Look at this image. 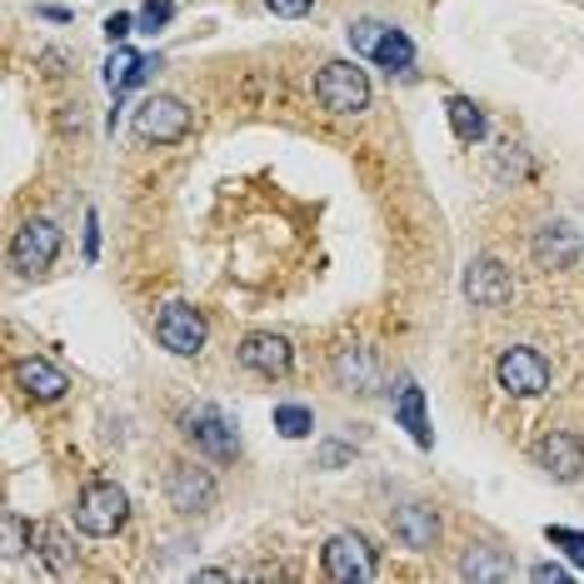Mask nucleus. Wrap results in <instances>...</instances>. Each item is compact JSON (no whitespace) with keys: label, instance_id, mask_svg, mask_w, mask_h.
I'll return each instance as SVG.
<instances>
[{"label":"nucleus","instance_id":"a878e982","mask_svg":"<svg viewBox=\"0 0 584 584\" xmlns=\"http://www.w3.org/2000/svg\"><path fill=\"white\" fill-rule=\"evenodd\" d=\"M170 15H176V0H146L140 25H146V31H160V25H170Z\"/></svg>","mask_w":584,"mask_h":584},{"label":"nucleus","instance_id":"39448f33","mask_svg":"<svg viewBox=\"0 0 584 584\" xmlns=\"http://www.w3.org/2000/svg\"><path fill=\"white\" fill-rule=\"evenodd\" d=\"M55 255H61V230H55V220H25V225L15 230V241H11V265H15L21 275L51 270Z\"/></svg>","mask_w":584,"mask_h":584},{"label":"nucleus","instance_id":"473e14b6","mask_svg":"<svg viewBox=\"0 0 584 584\" xmlns=\"http://www.w3.org/2000/svg\"><path fill=\"white\" fill-rule=\"evenodd\" d=\"M340 459H350V449H344V445H325L320 465H340Z\"/></svg>","mask_w":584,"mask_h":584},{"label":"nucleus","instance_id":"ddd939ff","mask_svg":"<svg viewBox=\"0 0 584 584\" xmlns=\"http://www.w3.org/2000/svg\"><path fill=\"white\" fill-rule=\"evenodd\" d=\"M390 530H395V540L405 544V550H429V544L439 540V514L429 510V505H405V510H395Z\"/></svg>","mask_w":584,"mask_h":584},{"label":"nucleus","instance_id":"4be33fe9","mask_svg":"<svg viewBox=\"0 0 584 584\" xmlns=\"http://www.w3.org/2000/svg\"><path fill=\"white\" fill-rule=\"evenodd\" d=\"M370 61L385 65V71L395 75V71H405V65L415 61V45H410V35H405V31L385 25V35H380V45H375V55H370Z\"/></svg>","mask_w":584,"mask_h":584},{"label":"nucleus","instance_id":"412c9836","mask_svg":"<svg viewBox=\"0 0 584 584\" xmlns=\"http://www.w3.org/2000/svg\"><path fill=\"white\" fill-rule=\"evenodd\" d=\"M574 251H580V245H574V230L570 225H544L540 230V241H534V255H540L544 265H570L574 261Z\"/></svg>","mask_w":584,"mask_h":584},{"label":"nucleus","instance_id":"1a4fd4ad","mask_svg":"<svg viewBox=\"0 0 584 584\" xmlns=\"http://www.w3.org/2000/svg\"><path fill=\"white\" fill-rule=\"evenodd\" d=\"M510 295H514V280H510V270H505L500 261L480 255V261L465 265V300H470L475 310H500Z\"/></svg>","mask_w":584,"mask_h":584},{"label":"nucleus","instance_id":"6ab92c4d","mask_svg":"<svg viewBox=\"0 0 584 584\" xmlns=\"http://www.w3.org/2000/svg\"><path fill=\"white\" fill-rule=\"evenodd\" d=\"M335 375H340L344 390H360V395H370V390H375V355H370V350H340V360H335Z\"/></svg>","mask_w":584,"mask_h":584},{"label":"nucleus","instance_id":"bb28decb","mask_svg":"<svg viewBox=\"0 0 584 584\" xmlns=\"http://www.w3.org/2000/svg\"><path fill=\"white\" fill-rule=\"evenodd\" d=\"M275 15H285V21H300V15H310L315 0H265Z\"/></svg>","mask_w":584,"mask_h":584},{"label":"nucleus","instance_id":"4468645a","mask_svg":"<svg viewBox=\"0 0 584 584\" xmlns=\"http://www.w3.org/2000/svg\"><path fill=\"white\" fill-rule=\"evenodd\" d=\"M15 380H21V390L31 400H61L65 390H71V380H65V370H55L51 360H15Z\"/></svg>","mask_w":584,"mask_h":584},{"label":"nucleus","instance_id":"f8f14e48","mask_svg":"<svg viewBox=\"0 0 584 584\" xmlns=\"http://www.w3.org/2000/svg\"><path fill=\"white\" fill-rule=\"evenodd\" d=\"M166 490L180 514H200L215 505V480H210V470H195V465H176Z\"/></svg>","mask_w":584,"mask_h":584},{"label":"nucleus","instance_id":"9b49d317","mask_svg":"<svg viewBox=\"0 0 584 584\" xmlns=\"http://www.w3.org/2000/svg\"><path fill=\"white\" fill-rule=\"evenodd\" d=\"M534 459H540L560 485H574L584 475V439L570 435V429H550V435L534 445Z\"/></svg>","mask_w":584,"mask_h":584},{"label":"nucleus","instance_id":"aec40b11","mask_svg":"<svg viewBox=\"0 0 584 584\" xmlns=\"http://www.w3.org/2000/svg\"><path fill=\"white\" fill-rule=\"evenodd\" d=\"M445 110H449V126H455V136L459 140H485V115H480V105L470 100V95H449L445 100Z\"/></svg>","mask_w":584,"mask_h":584},{"label":"nucleus","instance_id":"2f4dec72","mask_svg":"<svg viewBox=\"0 0 584 584\" xmlns=\"http://www.w3.org/2000/svg\"><path fill=\"white\" fill-rule=\"evenodd\" d=\"M35 15H41V21H55V25L71 21V11H61V6H35Z\"/></svg>","mask_w":584,"mask_h":584},{"label":"nucleus","instance_id":"72a5a7b5","mask_svg":"<svg viewBox=\"0 0 584 584\" xmlns=\"http://www.w3.org/2000/svg\"><path fill=\"white\" fill-rule=\"evenodd\" d=\"M200 580H205V584H225L230 574H225V570H200Z\"/></svg>","mask_w":584,"mask_h":584},{"label":"nucleus","instance_id":"c85d7f7f","mask_svg":"<svg viewBox=\"0 0 584 584\" xmlns=\"http://www.w3.org/2000/svg\"><path fill=\"white\" fill-rule=\"evenodd\" d=\"M95 251H100V215H85V261H95Z\"/></svg>","mask_w":584,"mask_h":584},{"label":"nucleus","instance_id":"b1692460","mask_svg":"<svg viewBox=\"0 0 584 584\" xmlns=\"http://www.w3.org/2000/svg\"><path fill=\"white\" fill-rule=\"evenodd\" d=\"M544 540H550V544H560V550L570 554V560L584 570V534H580V530H564V524H550V530H544Z\"/></svg>","mask_w":584,"mask_h":584},{"label":"nucleus","instance_id":"f3484780","mask_svg":"<svg viewBox=\"0 0 584 584\" xmlns=\"http://www.w3.org/2000/svg\"><path fill=\"white\" fill-rule=\"evenodd\" d=\"M395 420L410 429V439H415L420 449H429V439H435V435H429V420H425V390H420V385L400 390V395H395Z\"/></svg>","mask_w":584,"mask_h":584},{"label":"nucleus","instance_id":"6e6552de","mask_svg":"<svg viewBox=\"0 0 584 584\" xmlns=\"http://www.w3.org/2000/svg\"><path fill=\"white\" fill-rule=\"evenodd\" d=\"M325 574L340 584L375 580V550H370L365 534H335V540L325 544Z\"/></svg>","mask_w":584,"mask_h":584},{"label":"nucleus","instance_id":"7ed1b4c3","mask_svg":"<svg viewBox=\"0 0 584 584\" xmlns=\"http://www.w3.org/2000/svg\"><path fill=\"white\" fill-rule=\"evenodd\" d=\"M156 340L180 360L200 355V350H205V315L185 300H170L166 310L156 315Z\"/></svg>","mask_w":584,"mask_h":584},{"label":"nucleus","instance_id":"f257e3e1","mask_svg":"<svg viewBox=\"0 0 584 584\" xmlns=\"http://www.w3.org/2000/svg\"><path fill=\"white\" fill-rule=\"evenodd\" d=\"M130 520V495L120 490L115 480H95L81 490V500H75V524H81V534H95V540H110V534H120Z\"/></svg>","mask_w":584,"mask_h":584},{"label":"nucleus","instance_id":"cd10ccee","mask_svg":"<svg viewBox=\"0 0 584 584\" xmlns=\"http://www.w3.org/2000/svg\"><path fill=\"white\" fill-rule=\"evenodd\" d=\"M130 25H136V21H130V15H126V11H115V15H110V21H105V41H110V45H126V35H130Z\"/></svg>","mask_w":584,"mask_h":584},{"label":"nucleus","instance_id":"0eeeda50","mask_svg":"<svg viewBox=\"0 0 584 584\" xmlns=\"http://www.w3.org/2000/svg\"><path fill=\"white\" fill-rule=\"evenodd\" d=\"M185 130H190L185 100H176V95H150V100H140V110H136V136L140 140L170 146V140H180Z\"/></svg>","mask_w":584,"mask_h":584},{"label":"nucleus","instance_id":"20e7f679","mask_svg":"<svg viewBox=\"0 0 584 584\" xmlns=\"http://www.w3.org/2000/svg\"><path fill=\"white\" fill-rule=\"evenodd\" d=\"M180 429H185V439L195 449H205L210 459H235L241 455V439H235V425H230L225 415H220L215 405H195L180 415Z\"/></svg>","mask_w":584,"mask_h":584},{"label":"nucleus","instance_id":"a211bd4d","mask_svg":"<svg viewBox=\"0 0 584 584\" xmlns=\"http://www.w3.org/2000/svg\"><path fill=\"white\" fill-rule=\"evenodd\" d=\"M31 550H41V560L51 564L55 574H71L75 570V554H71V540H65L55 524H31Z\"/></svg>","mask_w":584,"mask_h":584},{"label":"nucleus","instance_id":"423d86ee","mask_svg":"<svg viewBox=\"0 0 584 584\" xmlns=\"http://www.w3.org/2000/svg\"><path fill=\"white\" fill-rule=\"evenodd\" d=\"M500 385L510 390V395H520V400H534V395H544L550 390V360L540 355V350H530V344H514V350H505L500 355Z\"/></svg>","mask_w":584,"mask_h":584},{"label":"nucleus","instance_id":"393cba45","mask_svg":"<svg viewBox=\"0 0 584 584\" xmlns=\"http://www.w3.org/2000/svg\"><path fill=\"white\" fill-rule=\"evenodd\" d=\"M380 35H385V25H380V21H355V25H350V45H355L360 55H375Z\"/></svg>","mask_w":584,"mask_h":584},{"label":"nucleus","instance_id":"9d476101","mask_svg":"<svg viewBox=\"0 0 584 584\" xmlns=\"http://www.w3.org/2000/svg\"><path fill=\"white\" fill-rule=\"evenodd\" d=\"M241 365L255 370V375H265V380H280V375H290L295 350H290L285 335L261 330V335H245V340H241Z\"/></svg>","mask_w":584,"mask_h":584},{"label":"nucleus","instance_id":"f03ea898","mask_svg":"<svg viewBox=\"0 0 584 584\" xmlns=\"http://www.w3.org/2000/svg\"><path fill=\"white\" fill-rule=\"evenodd\" d=\"M315 95H320V105L335 115H360L370 105V81H365L360 65L330 61V65H320V75H315Z\"/></svg>","mask_w":584,"mask_h":584},{"label":"nucleus","instance_id":"dca6fc26","mask_svg":"<svg viewBox=\"0 0 584 584\" xmlns=\"http://www.w3.org/2000/svg\"><path fill=\"white\" fill-rule=\"evenodd\" d=\"M150 71H160V61H150V55L126 51V45H115L110 65H105V85H110V95H126L130 85H140Z\"/></svg>","mask_w":584,"mask_h":584},{"label":"nucleus","instance_id":"5701e85b","mask_svg":"<svg viewBox=\"0 0 584 584\" xmlns=\"http://www.w3.org/2000/svg\"><path fill=\"white\" fill-rule=\"evenodd\" d=\"M275 429H280L285 439H305L315 429V415L305 405H275Z\"/></svg>","mask_w":584,"mask_h":584},{"label":"nucleus","instance_id":"c756f323","mask_svg":"<svg viewBox=\"0 0 584 584\" xmlns=\"http://www.w3.org/2000/svg\"><path fill=\"white\" fill-rule=\"evenodd\" d=\"M530 580H540V584H564V580H570V570H564V564H534Z\"/></svg>","mask_w":584,"mask_h":584},{"label":"nucleus","instance_id":"2eb2a0df","mask_svg":"<svg viewBox=\"0 0 584 584\" xmlns=\"http://www.w3.org/2000/svg\"><path fill=\"white\" fill-rule=\"evenodd\" d=\"M459 580L505 584V580H514V564L505 560L500 550H490V544H470V550H465V560H459Z\"/></svg>","mask_w":584,"mask_h":584},{"label":"nucleus","instance_id":"7c9ffc66","mask_svg":"<svg viewBox=\"0 0 584 584\" xmlns=\"http://www.w3.org/2000/svg\"><path fill=\"white\" fill-rule=\"evenodd\" d=\"M6 554H21V520H6Z\"/></svg>","mask_w":584,"mask_h":584}]
</instances>
